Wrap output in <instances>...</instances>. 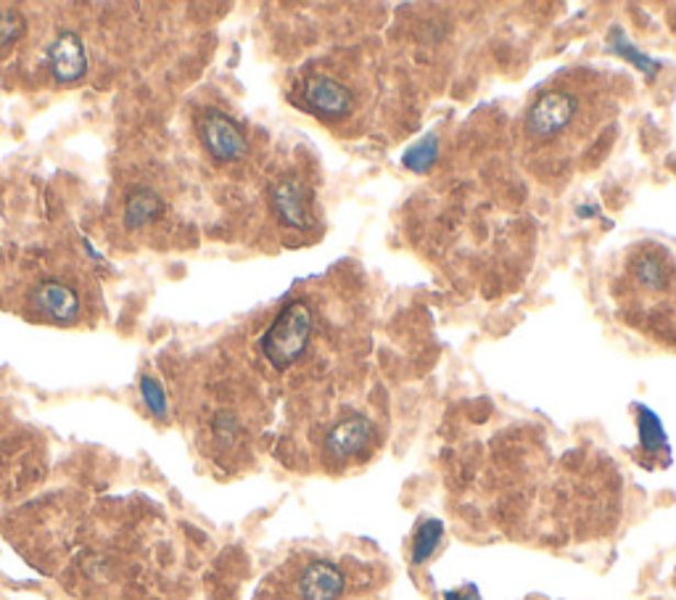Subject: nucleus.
I'll return each mask as SVG.
<instances>
[{
  "instance_id": "7ed1b4c3",
  "label": "nucleus",
  "mask_w": 676,
  "mask_h": 600,
  "mask_svg": "<svg viewBox=\"0 0 676 600\" xmlns=\"http://www.w3.org/2000/svg\"><path fill=\"white\" fill-rule=\"evenodd\" d=\"M314 315L307 302H288L262 336V352L275 370L291 368L312 342Z\"/></svg>"
},
{
  "instance_id": "9d476101",
  "label": "nucleus",
  "mask_w": 676,
  "mask_h": 600,
  "mask_svg": "<svg viewBox=\"0 0 676 600\" xmlns=\"http://www.w3.org/2000/svg\"><path fill=\"white\" fill-rule=\"evenodd\" d=\"M32 302L54 323H71L80 312V293L64 280H43L32 293Z\"/></svg>"
},
{
  "instance_id": "6e6552de",
  "label": "nucleus",
  "mask_w": 676,
  "mask_h": 600,
  "mask_svg": "<svg viewBox=\"0 0 676 600\" xmlns=\"http://www.w3.org/2000/svg\"><path fill=\"white\" fill-rule=\"evenodd\" d=\"M45 58H48L51 75L58 82H77L88 75V51H85L82 37L77 32H58L48 43Z\"/></svg>"
},
{
  "instance_id": "4468645a",
  "label": "nucleus",
  "mask_w": 676,
  "mask_h": 600,
  "mask_svg": "<svg viewBox=\"0 0 676 600\" xmlns=\"http://www.w3.org/2000/svg\"><path fill=\"white\" fill-rule=\"evenodd\" d=\"M433 159H436V138H425L407 152L405 165L410 169H415V173H425Z\"/></svg>"
},
{
  "instance_id": "423d86ee",
  "label": "nucleus",
  "mask_w": 676,
  "mask_h": 600,
  "mask_svg": "<svg viewBox=\"0 0 676 600\" xmlns=\"http://www.w3.org/2000/svg\"><path fill=\"white\" fill-rule=\"evenodd\" d=\"M199 135L207 154L212 156L220 165H231V162H241L246 156V135L239 122L225 112H207L199 120Z\"/></svg>"
},
{
  "instance_id": "ddd939ff",
  "label": "nucleus",
  "mask_w": 676,
  "mask_h": 600,
  "mask_svg": "<svg viewBox=\"0 0 676 600\" xmlns=\"http://www.w3.org/2000/svg\"><path fill=\"white\" fill-rule=\"evenodd\" d=\"M640 440L647 453H661L666 447V432H663L661 421L655 419L653 410L640 408Z\"/></svg>"
},
{
  "instance_id": "dca6fc26",
  "label": "nucleus",
  "mask_w": 676,
  "mask_h": 600,
  "mask_svg": "<svg viewBox=\"0 0 676 600\" xmlns=\"http://www.w3.org/2000/svg\"><path fill=\"white\" fill-rule=\"evenodd\" d=\"M143 395H146V402H148V408L154 410L156 415H164V391L159 389V384L154 381V378H143Z\"/></svg>"
},
{
  "instance_id": "0eeeda50",
  "label": "nucleus",
  "mask_w": 676,
  "mask_h": 600,
  "mask_svg": "<svg viewBox=\"0 0 676 600\" xmlns=\"http://www.w3.org/2000/svg\"><path fill=\"white\" fill-rule=\"evenodd\" d=\"M297 600H339L346 592V574L328 558H312L293 577Z\"/></svg>"
},
{
  "instance_id": "f03ea898",
  "label": "nucleus",
  "mask_w": 676,
  "mask_h": 600,
  "mask_svg": "<svg viewBox=\"0 0 676 600\" xmlns=\"http://www.w3.org/2000/svg\"><path fill=\"white\" fill-rule=\"evenodd\" d=\"M595 98L576 82L547 88L523 116V141L540 156H566L592 133L600 120Z\"/></svg>"
},
{
  "instance_id": "2eb2a0df",
  "label": "nucleus",
  "mask_w": 676,
  "mask_h": 600,
  "mask_svg": "<svg viewBox=\"0 0 676 600\" xmlns=\"http://www.w3.org/2000/svg\"><path fill=\"white\" fill-rule=\"evenodd\" d=\"M19 32H22V19H19L14 11H3V14H0V51L14 43Z\"/></svg>"
},
{
  "instance_id": "f8f14e48",
  "label": "nucleus",
  "mask_w": 676,
  "mask_h": 600,
  "mask_svg": "<svg viewBox=\"0 0 676 600\" xmlns=\"http://www.w3.org/2000/svg\"><path fill=\"white\" fill-rule=\"evenodd\" d=\"M439 540H442V521L425 519L423 524L418 526L415 540H412V560H415V564H423L425 558H431L433 551H436Z\"/></svg>"
},
{
  "instance_id": "39448f33",
  "label": "nucleus",
  "mask_w": 676,
  "mask_h": 600,
  "mask_svg": "<svg viewBox=\"0 0 676 600\" xmlns=\"http://www.w3.org/2000/svg\"><path fill=\"white\" fill-rule=\"evenodd\" d=\"M301 101L312 114H318L325 122L350 120L354 109H357V93L331 71L307 75L304 85H301Z\"/></svg>"
},
{
  "instance_id": "f3484780",
  "label": "nucleus",
  "mask_w": 676,
  "mask_h": 600,
  "mask_svg": "<svg viewBox=\"0 0 676 600\" xmlns=\"http://www.w3.org/2000/svg\"><path fill=\"white\" fill-rule=\"evenodd\" d=\"M446 598H450V600H478V592H476V587H465V590L450 592Z\"/></svg>"
},
{
  "instance_id": "1a4fd4ad",
  "label": "nucleus",
  "mask_w": 676,
  "mask_h": 600,
  "mask_svg": "<svg viewBox=\"0 0 676 600\" xmlns=\"http://www.w3.org/2000/svg\"><path fill=\"white\" fill-rule=\"evenodd\" d=\"M273 207L278 212V220L288 227L307 231L312 225V207L310 193L301 186L299 178H284L273 188Z\"/></svg>"
},
{
  "instance_id": "9b49d317",
  "label": "nucleus",
  "mask_w": 676,
  "mask_h": 600,
  "mask_svg": "<svg viewBox=\"0 0 676 600\" xmlns=\"http://www.w3.org/2000/svg\"><path fill=\"white\" fill-rule=\"evenodd\" d=\"M159 212H162L159 196H156L154 191H148V188H137V191L128 196V207H124V225L141 227V225L151 223V220H154Z\"/></svg>"
},
{
  "instance_id": "20e7f679",
  "label": "nucleus",
  "mask_w": 676,
  "mask_h": 600,
  "mask_svg": "<svg viewBox=\"0 0 676 600\" xmlns=\"http://www.w3.org/2000/svg\"><path fill=\"white\" fill-rule=\"evenodd\" d=\"M376 442V423L365 413L341 415L328 426L323 436V458L328 466L344 468L354 460H363Z\"/></svg>"
},
{
  "instance_id": "f257e3e1",
  "label": "nucleus",
  "mask_w": 676,
  "mask_h": 600,
  "mask_svg": "<svg viewBox=\"0 0 676 600\" xmlns=\"http://www.w3.org/2000/svg\"><path fill=\"white\" fill-rule=\"evenodd\" d=\"M621 318L655 342L676 347V259L663 244H634L613 280Z\"/></svg>"
}]
</instances>
